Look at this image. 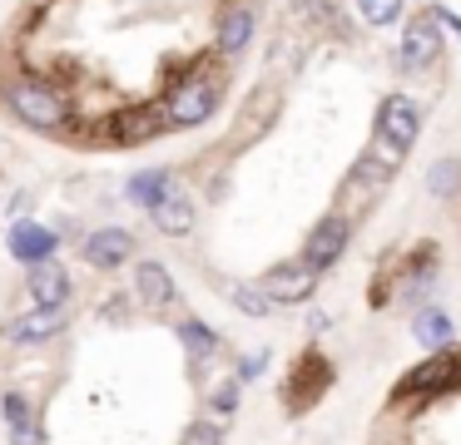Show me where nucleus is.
<instances>
[{
    "label": "nucleus",
    "mask_w": 461,
    "mask_h": 445,
    "mask_svg": "<svg viewBox=\"0 0 461 445\" xmlns=\"http://www.w3.org/2000/svg\"><path fill=\"white\" fill-rule=\"evenodd\" d=\"M332 381H338L332 356L318 352V346H308V352H298L293 371L283 376V391L278 396H283V405H288V415H303V411H312V405L332 391Z\"/></svg>",
    "instance_id": "39448f33"
},
{
    "label": "nucleus",
    "mask_w": 461,
    "mask_h": 445,
    "mask_svg": "<svg viewBox=\"0 0 461 445\" xmlns=\"http://www.w3.org/2000/svg\"><path fill=\"white\" fill-rule=\"evenodd\" d=\"M0 104H5V114H11L15 124L35 129V134H45V138H65L75 129L70 94H65L55 79L35 75V69H25V65L0 79Z\"/></svg>",
    "instance_id": "f257e3e1"
},
{
    "label": "nucleus",
    "mask_w": 461,
    "mask_h": 445,
    "mask_svg": "<svg viewBox=\"0 0 461 445\" xmlns=\"http://www.w3.org/2000/svg\"><path fill=\"white\" fill-rule=\"evenodd\" d=\"M348 247H352V223L342 213H322L318 223L308 227V237H303V263L312 267V272H332V267L348 257Z\"/></svg>",
    "instance_id": "9b49d317"
},
{
    "label": "nucleus",
    "mask_w": 461,
    "mask_h": 445,
    "mask_svg": "<svg viewBox=\"0 0 461 445\" xmlns=\"http://www.w3.org/2000/svg\"><path fill=\"white\" fill-rule=\"evenodd\" d=\"M15 218H31V193H15L11 198V223Z\"/></svg>",
    "instance_id": "c756f323"
},
{
    "label": "nucleus",
    "mask_w": 461,
    "mask_h": 445,
    "mask_svg": "<svg viewBox=\"0 0 461 445\" xmlns=\"http://www.w3.org/2000/svg\"><path fill=\"white\" fill-rule=\"evenodd\" d=\"M70 322H75L70 307H25V312L0 322V342L21 346V352H41V346L60 342V336L70 332Z\"/></svg>",
    "instance_id": "423d86ee"
},
{
    "label": "nucleus",
    "mask_w": 461,
    "mask_h": 445,
    "mask_svg": "<svg viewBox=\"0 0 461 445\" xmlns=\"http://www.w3.org/2000/svg\"><path fill=\"white\" fill-rule=\"evenodd\" d=\"M352 10H357V20L367 30H392L407 15V0H352Z\"/></svg>",
    "instance_id": "b1692460"
},
{
    "label": "nucleus",
    "mask_w": 461,
    "mask_h": 445,
    "mask_svg": "<svg viewBox=\"0 0 461 445\" xmlns=\"http://www.w3.org/2000/svg\"><path fill=\"white\" fill-rule=\"evenodd\" d=\"M5 253L21 267L55 263V253H60V227H45L41 218H15V223L5 227Z\"/></svg>",
    "instance_id": "4468645a"
},
{
    "label": "nucleus",
    "mask_w": 461,
    "mask_h": 445,
    "mask_svg": "<svg viewBox=\"0 0 461 445\" xmlns=\"http://www.w3.org/2000/svg\"><path fill=\"white\" fill-rule=\"evenodd\" d=\"M427 193L437 198V203H451V198H461V158H437V164H431Z\"/></svg>",
    "instance_id": "393cba45"
},
{
    "label": "nucleus",
    "mask_w": 461,
    "mask_h": 445,
    "mask_svg": "<svg viewBox=\"0 0 461 445\" xmlns=\"http://www.w3.org/2000/svg\"><path fill=\"white\" fill-rule=\"evenodd\" d=\"M328 0H293V25L298 30H322L328 25Z\"/></svg>",
    "instance_id": "bb28decb"
},
{
    "label": "nucleus",
    "mask_w": 461,
    "mask_h": 445,
    "mask_svg": "<svg viewBox=\"0 0 461 445\" xmlns=\"http://www.w3.org/2000/svg\"><path fill=\"white\" fill-rule=\"evenodd\" d=\"M25 297H31V307H70V297H75L70 267L60 257L41 267H25Z\"/></svg>",
    "instance_id": "f3484780"
},
{
    "label": "nucleus",
    "mask_w": 461,
    "mask_h": 445,
    "mask_svg": "<svg viewBox=\"0 0 461 445\" xmlns=\"http://www.w3.org/2000/svg\"><path fill=\"white\" fill-rule=\"evenodd\" d=\"M174 183H179V174H174V168H140V174H130V183H124V198H130L134 208H144V213H149V208L159 203Z\"/></svg>",
    "instance_id": "4be33fe9"
},
{
    "label": "nucleus",
    "mask_w": 461,
    "mask_h": 445,
    "mask_svg": "<svg viewBox=\"0 0 461 445\" xmlns=\"http://www.w3.org/2000/svg\"><path fill=\"white\" fill-rule=\"evenodd\" d=\"M461 386V352H431L427 361H417L411 371H402V381L392 386L387 405L392 411H407V405H431L441 396H451Z\"/></svg>",
    "instance_id": "f03ea898"
},
{
    "label": "nucleus",
    "mask_w": 461,
    "mask_h": 445,
    "mask_svg": "<svg viewBox=\"0 0 461 445\" xmlns=\"http://www.w3.org/2000/svg\"><path fill=\"white\" fill-rule=\"evenodd\" d=\"M159 104L169 114V129H203L223 104V85L209 75H184L159 94Z\"/></svg>",
    "instance_id": "20e7f679"
},
{
    "label": "nucleus",
    "mask_w": 461,
    "mask_h": 445,
    "mask_svg": "<svg viewBox=\"0 0 461 445\" xmlns=\"http://www.w3.org/2000/svg\"><path fill=\"white\" fill-rule=\"evenodd\" d=\"M219 297L239 316H249V322H268V316L278 312V307H273V297L258 287V277H253V282H249V277H219Z\"/></svg>",
    "instance_id": "412c9836"
},
{
    "label": "nucleus",
    "mask_w": 461,
    "mask_h": 445,
    "mask_svg": "<svg viewBox=\"0 0 461 445\" xmlns=\"http://www.w3.org/2000/svg\"><path fill=\"white\" fill-rule=\"evenodd\" d=\"M431 15L441 20V30H451V35H461V15L451 5H431Z\"/></svg>",
    "instance_id": "c85d7f7f"
},
{
    "label": "nucleus",
    "mask_w": 461,
    "mask_h": 445,
    "mask_svg": "<svg viewBox=\"0 0 461 445\" xmlns=\"http://www.w3.org/2000/svg\"><path fill=\"white\" fill-rule=\"evenodd\" d=\"M372 134L411 154V144L421 138V109H417V99L402 94V89L382 94V99H377V109H372Z\"/></svg>",
    "instance_id": "f8f14e48"
},
{
    "label": "nucleus",
    "mask_w": 461,
    "mask_h": 445,
    "mask_svg": "<svg viewBox=\"0 0 461 445\" xmlns=\"http://www.w3.org/2000/svg\"><path fill=\"white\" fill-rule=\"evenodd\" d=\"M411 336H417V346L427 356L431 352H451V346H456V322H451L447 307L427 302V307H417V312H411Z\"/></svg>",
    "instance_id": "aec40b11"
},
{
    "label": "nucleus",
    "mask_w": 461,
    "mask_h": 445,
    "mask_svg": "<svg viewBox=\"0 0 461 445\" xmlns=\"http://www.w3.org/2000/svg\"><path fill=\"white\" fill-rule=\"evenodd\" d=\"M318 282H322V277L312 272L298 253L268 263V267H263V277H258V287L273 297V307H308L312 297H318Z\"/></svg>",
    "instance_id": "1a4fd4ad"
},
{
    "label": "nucleus",
    "mask_w": 461,
    "mask_h": 445,
    "mask_svg": "<svg viewBox=\"0 0 461 445\" xmlns=\"http://www.w3.org/2000/svg\"><path fill=\"white\" fill-rule=\"evenodd\" d=\"M130 272H134L130 292H134V302H140L149 316H164L174 302H179V282H174V272L159 263V257H140Z\"/></svg>",
    "instance_id": "2eb2a0df"
},
{
    "label": "nucleus",
    "mask_w": 461,
    "mask_h": 445,
    "mask_svg": "<svg viewBox=\"0 0 461 445\" xmlns=\"http://www.w3.org/2000/svg\"><path fill=\"white\" fill-rule=\"evenodd\" d=\"M179 445H229V425L213 421V415H194L179 431Z\"/></svg>",
    "instance_id": "a878e982"
},
{
    "label": "nucleus",
    "mask_w": 461,
    "mask_h": 445,
    "mask_svg": "<svg viewBox=\"0 0 461 445\" xmlns=\"http://www.w3.org/2000/svg\"><path fill=\"white\" fill-rule=\"evenodd\" d=\"M174 336H179L184 356L194 361V376H199L213 356H223V332H213V326L203 322V316H194V312H184L179 322H174Z\"/></svg>",
    "instance_id": "6ab92c4d"
},
{
    "label": "nucleus",
    "mask_w": 461,
    "mask_h": 445,
    "mask_svg": "<svg viewBox=\"0 0 461 445\" xmlns=\"http://www.w3.org/2000/svg\"><path fill=\"white\" fill-rule=\"evenodd\" d=\"M397 65L407 69V75H427V69L441 65V55H447V35H441V20L427 10H417V15L402 25V49H397Z\"/></svg>",
    "instance_id": "6e6552de"
},
{
    "label": "nucleus",
    "mask_w": 461,
    "mask_h": 445,
    "mask_svg": "<svg viewBox=\"0 0 461 445\" xmlns=\"http://www.w3.org/2000/svg\"><path fill=\"white\" fill-rule=\"evenodd\" d=\"M392 178H397V174H392V168H382L372 154H357V164H352L348 174H342V183H338V198H332V213H342L352 227H357L362 218H367L372 208L382 203V193L392 188Z\"/></svg>",
    "instance_id": "7ed1b4c3"
},
{
    "label": "nucleus",
    "mask_w": 461,
    "mask_h": 445,
    "mask_svg": "<svg viewBox=\"0 0 461 445\" xmlns=\"http://www.w3.org/2000/svg\"><path fill=\"white\" fill-rule=\"evenodd\" d=\"M258 35V5L253 0H223L219 15H213V49L223 59H243Z\"/></svg>",
    "instance_id": "ddd939ff"
},
{
    "label": "nucleus",
    "mask_w": 461,
    "mask_h": 445,
    "mask_svg": "<svg viewBox=\"0 0 461 445\" xmlns=\"http://www.w3.org/2000/svg\"><path fill=\"white\" fill-rule=\"evenodd\" d=\"M263 371H268V352H249V356H239V361H233V376H239L243 386L258 381Z\"/></svg>",
    "instance_id": "cd10ccee"
},
{
    "label": "nucleus",
    "mask_w": 461,
    "mask_h": 445,
    "mask_svg": "<svg viewBox=\"0 0 461 445\" xmlns=\"http://www.w3.org/2000/svg\"><path fill=\"white\" fill-rule=\"evenodd\" d=\"M114 148H140V144H154V138L169 134V114H164L159 99H134V104H120L104 124Z\"/></svg>",
    "instance_id": "0eeeda50"
},
{
    "label": "nucleus",
    "mask_w": 461,
    "mask_h": 445,
    "mask_svg": "<svg viewBox=\"0 0 461 445\" xmlns=\"http://www.w3.org/2000/svg\"><path fill=\"white\" fill-rule=\"evenodd\" d=\"M149 223H154V233H164V237H189L194 227H199V203H194V193L184 183H174L169 193L149 208Z\"/></svg>",
    "instance_id": "dca6fc26"
},
{
    "label": "nucleus",
    "mask_w": 461,
    "mask_h": 445,
    "mask_svg": "<svg viewBox=\"0 0 461 445\" xmlns=\"http://www.w3.org/2000/svg\"><path fill=\"white\" fill-rule=\"evenodd\" d=\"M0 421H5V435H11V445H45L41 405H35L25 391H5V396H0Z\"/></svg>",
    "instance_id": "a211bd4d"
},
{
    "label": "nucleus",
    "mask_w": 461,
    "mask_h": 445,
    "mask_svg": "<svg viewBox=\"0 0 461 445\" xmlns=\"http://www.w3.org/2000/svg\"><path fill=\"white\" fill-rule=\"evenodd\" d=\"M239 405H243V381L239 376H219V381L203 391V415H213V421H223V425L239 415Z\"/></svg>",
    "instance_id": "5701e85b"
},
{
    "label": "nucleus",
    "mask_w": 461,
    "mask_h": 445,
    "mask_svg": "<svg viewBox=\"0 0 461 445\" xmlns=\"http://www.w3.org/2000/svg\"><path fill=\"white\" fill-rule=\"evenodd\" d=\"M80 257H85V267H95V272H120V267L140 263V237H134L130 227H120V223L90 227V233L80 237Z\"/></svg>",
    "instance_id": "9d476101"
},
{
    "label": "nucleus",
    "mask_w": 461,
    "mask_h": 445,
    "mask_svg": "<svg viewBox=\"0 0 461 445\" xmlns=\"http://www.w3.org/2000/svg\"><path fill=\"white\" fill-rule=\"evenodd\" d=\"M328 332V312H308V336H322Z\"/></svg>",
    "instance_id": "7c9ffc66"
}]
</instances>
